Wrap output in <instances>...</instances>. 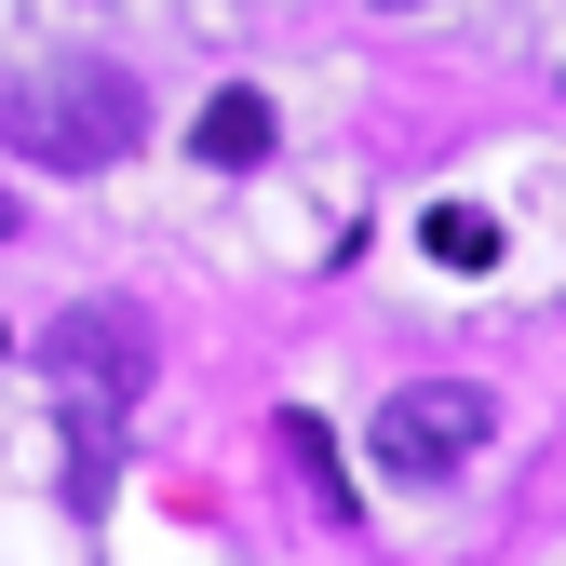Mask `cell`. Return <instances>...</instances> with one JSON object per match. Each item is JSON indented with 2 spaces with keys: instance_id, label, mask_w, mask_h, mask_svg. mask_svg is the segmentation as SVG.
Masks as SVG:
<instances>
[{
  "instance_id": "obj_3",
  "label": "cell",
  "mask_w": 566,
  "mask_h": 566,
  "mask_svg": "<svg viewBox=\"0 0 566 566\" xmlns=\"http://www.w3.org/2000/svg\"><path fill=\"white\" fill-rule=\"evenodd\" d=\"M54 378L135 391V324H122V311H67V324H54Z\"/></svg>"
},
{
  "instance_id": "obj_2",
  "label": "cell",
  "mask_w": 566,
  "mask_h": 566,
  "mask_svg": "<svg viewBox=\"0 0 566 566\" xmlns=\"http://www.w3.org/2000/svg\"><path fill=\"white\" fill-rule=\"evenodd\" d=\"M472 446H485V391H459V378H432V391H391V405H378V459H391L405 485L459 472Z\"/></svg>"
},
{
  "instance_id": "obj_5",
  "label": "cell",
  "mask_w": 566,
  "mask_h": 566,
  "mask_svg": "<svg viewBox=\"0 0 566 566\" xmlns=\"http://www.w3.org/2000/svg\"><path fill=\"white\" fill-rule=\"evenodd\" d=\"M418 243H432L446 270H500V230H485V217H472V202H446V217H432V230H418Z\"/></svg>"
},
{
  "instance_id": "obj_4",
  "label": "cell",
  "mask_w": 566,
  "mask_h": 566,
  "mask_svg": "<svg viewBox=\"0 0 566 566\" xmlns=\"http://www.w3.org/2000/svg\"><path fill=\"white\" fill-rule=\"evenodd\" d=\"M189 149H202V163H230V176H243V163L270 149V95H243V82H230L217 108H202V122H189Z\"/></svg>"
},
{
  "instance_id": "obj_6",
  "label": "cell",
  "mask_w": 566,
  "mask_h": 566,
  "mask_svg": "<svg viewBox=\"0 0 566 566\" xmlns=\"http://www.w3.org/2000/svg\"><path fill=\"white\" fill-rule=\"evenodd\" d=\"M0 243H14V189H0Z\"/></svg>"
},
{
  "instance_id": "obj_1",
  "label": "cell",
  "mask_w": 566,
  "mask_h": 566,
  "mask_svg": "<svg viewBox=\"0 0 566 566\" xmlns=\"http://www.w3.org/2000/svg\"><path fill=\"white\" fill-rule=\"evenodd\" d=\"M0 135H28L41 163L95 176V163H122L135 135H149V95H135L108 54H41V67H14V82H0Z\"/></svg>"
},
{
  "instance_id": "obj_7",
  "label": "cell",
  "mask_w": 566,
  "mask_h": 566,
  "mask_svg": "<svg viewBox=\"0 0 566 566\" xmlns=\"http://www.w3.org/2000/svg\"><path fill=\"white\" fill-rule=\"evenodd\" d=\"M378 14H405V0H378Z\"/></svg>"
}]
</instances>
